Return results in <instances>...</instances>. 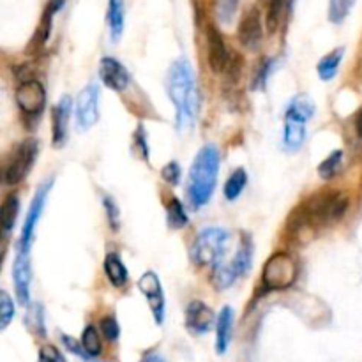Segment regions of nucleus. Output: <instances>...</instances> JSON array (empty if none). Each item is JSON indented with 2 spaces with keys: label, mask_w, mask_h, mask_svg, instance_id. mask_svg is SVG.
<instances>
[{
  "label": "nucleus",
  "mask_w": 362,
  "mask_h": 362,
  "mask_svg": "<svg viewBox=\"0 0 362 362\" xmlns=\"http://www.w3.org/2000/svg\"><path fill=\"white\" fill-rule=\"evenodd\" d=\"M235 272L232 271L230 264H219L214 267V272H212V283L218 290H226L237 281Z\"/></svg>",
  "instance_id": "29"
},
{
  "label": "nucleus",
  "mask_w": 362,
  "mask_h": 362,
  "mask_svg": "<svg viewBox=\"0 0 362 362\" xmlns=\"http://www.w3.org/2000/svg\"><path fill=\"white\" fill-rule=\"evenodd\" d=\"M99 327H101L103 336H105L108 341H117V339H119L120 327H119V324H117V320L113 317L103 318L101 324H99Z\"/></svg>",
  "instance_id": "35"
},
{
  "label": "nucleus",
  "mask_w": 362,
  "mask_h": 362,
  "mask_svg": "<svg viewBox=\"0 0 362 362\" xmlns=\"http://www.w3.org/2000/svg\"><path fill=\"white\" fill-rule=\"evenodd\" d=\"M315 115V103L308 95H296L285 112L283 144L288 151H299L306 141V124Z\"/></svg>",
  "instance_id": "4"
},
{
  "label": "nucleus",
  "mask_w": 362,
  "mask_h": 362,
  "mask_svg": "<svg viewBox=\"0 0 362 362\" xmlns=\"http://www.w3.org/2000/svg\"><path fill=\"white\" fill-rule=\"evenodd\" d=\"M264 2L265 9H267V28L271 34H274L279 27V21H281L285 0H264Z\"/></svg>",
  "instance_id": "32"
},
{
  "label": "nucleus",
  "mask_w": 362,
  "mask_h": 362,
  "mask_svg": "<svg viewBox=\"0 0 362 362\" xmlns=\"http://www.w3.org/2000/svg\"><path fill=\"white\" fill-rule=\"evenodd\" d=\"M207 60L214 73H223L230 67V53L223 41L221 32L216 27H207Z\"/></svg>",
  "instance_id": "14"
},
{
  "label": "nucleus",
  "mask_w": 362,
  "mask_h": 362,
  "mask_svg": "<svg viewBox=\"0 0 362 362\" xmlns=\"http://www.w3.org/2000/svg\"><path fill=\"white\" fill-rule=\"evenodd\" d=\"M14 317V304L7 292H0V329L6 331Z\"/></svg>",
  "instance_id": "34"
},
{
  "label": "nucleus",
  "mask_w": 362,
  "mask_h": 362,
  "mask_svg": "<svg viewBox=\"0 0 362 362\" xmlns=\"http://www.w3.org/2000/svg\"><path fill=\"white\" fill-rule=\"evenodd\" d=\"M271 66H272V60H265V62L262 64L260 71H258V76L255 78V83H253L255 88L262 87V85H264L265 81H267L269 73H271Z\"/></svg>",
  "instance_id": "39"
},
{
  "label": "nucleus",
  "mask_w": 362,
  "mask_h": 362,
  "mask_svg": "<svg viewBox=\"0 0 362 362\" xmlns=\"http://www.w3.org/2000/svg\"><path fill=\"white\" fill-rule=\"evenodd\" d=\"M168 95L175 105L177 127L180 131L191 129L198 115V90L193 66L184 57L177 59L170 67Z\"/></svg>",
  "instance_id": "2"
},
{
  "label": "nucleus",
  "mask_w": 362,
  "mask_h": 362,
  "mask_svg": "<svg viewBox=\"0 0 362 362\" xmlns=\"http://www.w3.org/2000/svg\"><path fill=\"white\" fill-rule=\"evenodd\" d=\"M71 108L73 103L71 98L64 95L59 103L55 105L52 112V138L53 147H62L67 140V127H69L71 119Z\"/></svg>",
  "instance_id": "16"
},
{
  "label": "nucleus",
  "mask_w": 362,
  "mask_h": 362,
  "mask_svg": "<svg viewBox=\"0 0 362 362\" xmlns=\"http://www.w3.org/2000/svg\"><path fill=\"white\" fill-rule=\"evenodd\" d=\"M62 341L66 343V346L71 350V352H74V354H76V356H83V354H81V350H80V346L76 345V341H74L73 338H67V336H62Z\"/></svg>",
  "instance_id": "40"
},
{
  "label": "nucleus",
  "mask_w": 362,
  "mask_h": 362,
  "mask_svg": "<svg viewBox=\"0 0 362 362\" xmlns=\"http://www.w3.org/2000/svg\"><path fill=\"white\" fill-rule=\"evenodd\" d=\"M166 219H168V226L173 230H180L187 225V214L184 211V205L180 200L172 198L166 207Z\"/></svg>",
  "instance_id": "27"
},
{
  "label": "nucleus",
  "mask_w": 362,
  "mask_h": 362,
  "mask_svg": "<svg viewBox=\"0 0 362 362\" xmlns=\"http://www.w3.org/2000/svg\"><path fill=\"white\" fill-rule=\"evenodd\" d=\"M16 105L27 115H39L46 105V90L41 81L23 80L16 88Z\"/></svg>",
  "instance_id": "9"
},
{
  "label": "nucleus",
  "mask_w": 362,
  "mask_h": 362,
  "mask_svg": "<svg viewBox=\"0 0 362 362\" xmlns=\"http://www.w3.org/2000/svg\"><path fill=\"white\" fill-rule=\"evenodd\" d=\"M239 41L244 48L247 49H258L262 45V37H264V27H262L260 11L257 7H251L246 14L243 16L239 25Z\"/></svg>",
  "instance_id": "12"
},
{
  "label": "nucleus",
  "mask_w": 362,
  "mask_h": 362,
  "mask_svg": "<svg viewBox=\"0 0 362 362\" xmlns=\"http://www.w3.org/2000/svg\"><path fill=\"white\" fill-rule=\"evenodd\" d=\"M103 205H105L106 209V216H108L110 226H112L113 230H117L119 228V221H120V212L119 209H117V204L110 197H105L103 198Z\"/></svg>",
  "instance_id": "36"
},
{
  "label": "nucleus",
  "mask_w": 362,
  "mask_h": 362,
  "mask_svg": "<svg viewBox=\"0 0 362 362\" xmlns=\"http://www.w3.org/2000/svg\"><path fill=\"white\" fill-rule=\"evenodd\" d=\"M99 119V87L95 83H88L80 92L76 101V122L78 129L87 131L98 122Z\"/></svg>",
  "instance_id": "10"
},
{
  "label": "nucleus",
  "mask_w": 362,
  "mask_h": 362,
  "mask_svg": "<svg viewBox=\"0 0 362 362\" xmlns=\"http://www.w3.org/2000/svg\"><path fill=\"white\" fill-rule=\"evenodd\" d=\"M138 288H140V292L144 293V297L147 299L148 308H151L156 324L161 325L163 320H165V293H163V286L158 274L152 271L145 272V274L138 279Z\"/></svg>",
  "instance_id": "11"
},
{
  "label": "nucleus",
  "mask_w": 362,
  "mask_h": 362,
  "mask_svg": "<svg viewBox=\"0 0 362 362\" xmlns=\"http://www.w3.org/2000/svg\"><path fill=\"white\" fill-rule=\"evenodd\" d=\"M246 184H247L246 170L237 168L235 172H233L232 175L228 177V180H226V184H225V198H226V200H230V202L237 200V198L240 197V193L244 191V187H246Z\"/></svg>",
  "instance_id": "25"
},
{
  "label": "nucleus",
  "mask_w": 362,
  "mask_h": 362,
  "mask_svg": "<svg viewBox=\"0 0 362 362\" xmlns=\"http://www.w3.org/2000/svg\"><path fill=\"white\" fill-rule=\"evenodd\" d=\"M105 274L108 278V281L113 286H117V288H120V286H124L129 281V272H127L126 265L120 260L119 255L115 253H110L105 258Z\"/></svg>",
  "instance_id": "22"
},
{
  "label": "nucleus",
  "mask_w": 362,
  "mask_h": 362,
  "mask_svg": "<svg viewBox=\"0 0 362 362\" xmlns=\"http://www.w3.org/2000/svg\"><path fill=\"white\" fill-rule=\"evenodd\" d=\"M99 78L108 88L115 92H122L129 87L131 74L126 67L113 57H105L99 62Z\"/></svg>",
  "instance_id": "13"
},
{
  "label": "nucleus",
  "mask_w": 362,
  "mask_h": 362,
  "mask_svg": "<svg viewBox=\"0 0 362 362\" xmlns=\"http://www.w3.org/2000/svg\"><path fill=\"white\" fill-rule=\"evenodd\" d=\"M354 6H356V0H331L329 2V20L332 23H341L349 16Z\"/></svg>",
  "instance_id": "31"
},
{
  "label": "nucleus",
  "mask_w": 362,
  "mask_h": 362,
  "mask_svg": "<svg viewBox=\"0 0 362 362\" xmlns=\"http://www.w3.org/2000/svg\"><path fill=\"white\" fill-rule=\"evenodd\" d=\"M356 131H357V134H359V136L362 138V108L356 117Z\"/></svg>",
  "instance_id": "42"
},
{
  "label": "nucleus",
  "mask_w": 362,
  "mask_h": 362,
  "mask_svg": "<svg viewBox=\"0 0 362 362\" xmlns=\"http://www.w3.org/2000/svg\"><path fill=\"white\" fill-rule=\"evenodd\" d=\"M233 332V311L232 308H223L216 322V350L219 356L226 354Z\"/></svg>",
  "instance_id": "19"
},
{
  "label": "nucleus",
  "mask_w": 362,
  "mask_h": 362,
  "mask_svg": "<svg viewBox=\"0 0 362 362\" xmlns=\"http://www.w3.org/2000/svg\"><path fill=\"white\" fill-rule=\"evenodd\" d=\"M81 349L87 356L98 357L101 354V339H99V332L94 325H87L81 334Z\"/></svg>",
  "instance_id": "28"
},
{
  "label": "nucleus",
  "mask_w": 362,
  "mask_h": 362,
  "mask_svg": "<svg viewBox=\"0 0 362 362\" xmlns=\"http://www.w3.org/2000/svg\"><path fill=\"white\" fill-rule=\"evenodd\" d=\"M35 158H37V141L35 140H25L14 151L13 158L9 159L4 172V180L7 186H14V184L21 182L30 172L32 165H34Z\"/></svg>",
  "instance_id": "8"
},
{
  "label": "nucleus",
  "mask_w": 362,
  "mask_h": 362,
  "mask_svg": "<svg viewBox=\"0 0 362 362\" xmlns=\"http://www.w3.org/2000/svg\"><path fill=\"white\" fill-rule=\"evenodd\" d=\"M341 163H343V151H332L324 161L318 165V175L320 179L324 180H331L334 179L336 175L341 170Z\"/></svg>",
  "instance_id": "26"
},
{
  "label": "nucleus",
  "mask_w": 362,
  "mask_h": 362,
  "mask_svg": "<svg viewBox=\"0 0 362 362\" xmlns=\"http://www.w3.org/2000/svg\"><path fill=\"white\" fill-rule=\"evenodd\" d=\"M219 175V151L216 145H205L194 156L187 175V200L191 207L202 209L214 193Z\"/></svg>",
  "instance_id": "3"
},
{
  "label": "nucleus",
  "mask_w": 362,
  "mask_h": 362,
  "mask_svg": "<svg viewBox=\"0 0 362 362\" xmlns=\"http://www.w3.org/2000/svg\"><path fill=\"white\" fill-rule=\"evenodd\" d=\"M64 2L66 0H48L45 7V13H42L41 21H39L37 28L34 32V37L30 41V49L32 52H41L45 48L46 41L49 37V32H52V25H53V16L62 9Z\"/></svg>",
  "instance_id": "18"
},
{
  "label": "nucleus",
  "mask_w": 362,
  "mask_h": 362,
  "mask_svg": "<svg viewBox=\"0 0 362 362\" xmlns=\"http://www.w3.org/2000/svg\"><path fill=\"white\" fill-rule=\"evenodd\" d=\"M161 175H163V179L166 180V182L172 184V186H175V184H179V180H180V166L177 165L175 161L168 163V165L163 168Z\"/></svg>",
  "instance_id": "37"
},
{
  "label": "nucleus",
  "mask_w": 362,
  "mask_h": 362,
  "mask_svg": "<svg viewBox=\"0 0 362 362\" xmlns=\"http://www.w3.org/2000/svg\"><path fill=\"white\" fill-rule=\"evenodd\" d=\"M18 212H20V200L16 194H7L0 207V226H2L4 233H9L14 228Z\"/></svg>",
  "instance_id": "23"
},
{
  "label": "nucleus",
  "mask_w": 362,
  "mask_h": 362,
  "mask_svg": "<svg viewBox=\"0 0 362 362\" xmlns=\"http://www.w3.org/2000/svg\"><path fill=\"white\" fill-rule=\"evenodd\" d=\"M240 0H216V16L219 23L230 25L239 11Z\"/></svg>",
  "instance_id": "30"
},
{
  "label": "nucleus",
  "mask_w": 362,
  "mask_h": 362,
  "mask_svg": "<svg viewBox=\"0 0 362 362\" xmlns=\"http://www.w3.org/2000/svg\"><path fill=\"white\" fill-rule=\"evenodd\" d=\"M140 362H166V361L163 359L161 356H158V354H148V356H145Z\"/></svg>",
  "instance_id": "41"
},
{
  "label": "nucleus",
  "mask_w": 362,
  "mask_h": 362,
  "mask_svg": "<svg viewBox=\"0 0 362 362\" xmlns=\"http://www.w3.org/2000/svg\"><path fill=\"white\" fill-rule=\"evenodd\" d=\"M106 23H108L110 41L119 42L124 32V0H110L106 11Z\"/></svg>",
  "instance_id": "20"
},
{
  "label": "nucleus",
  "mask_w": 362,
  "mask_h": 362,
  "mask_svg": "<svg viewBox=\"0 0 362 362\" xmlns=\"http://www.w3.org/2000/svg\"><path fill=\"white\" fill-rule=\"evenodd\" d=\"M39 362H66V359L55 346L46 345L39 350Z\"/></svg>",
  "instance_id": "38"
},
{
  "label": "nucleus",
  "mask_w": 362,
  "mask_h": 362,
  "mask_svg": "<svg viewBox=\"0 0 362 362\" xmlns=\"http://www.w3.org/2000/svg\"><path fill=\"white\" fill-rule=\"evenodd\" d=\"M297 278V264L292 255L278 253L272 255L264 265L262 271V281L267 290H285L293 285Z\"/></svg>",
  "instance_id": "6"
},
{
  "label": "nucleus",
  "mask_w": 362,
  "mask_h": 362,
  "mask_svg": "<svg viewBox=\"0 0 362 362\" xmlns=\"http://www.w3.org/2000/svg\"><path fill=\"white\" fill-rule=\"evenodd\" d=\"M343 53H345V49L336 48V49H332L331 53H327V55H325L324 59L318 62L317 71H318V76H320V80L331 81L332 78L336 76V73H338V69H339V64H341V60H343Z\"/></svg>",
  "instance_id": "24"
},
{
  "label": "nucleus",
  "mask_w": 362,
  "mask_h": 362,
  "mask_svg": "<svg viewBox=\"0 0 362 362\" xmlns=\"http://www.w3.org/2000/svg\"><path fill=\"white\" fill-rule=\"evenodd\" d=\"M230 233L219 226L205 228L194 237L191 244V260L200 267H212L221 264L228 247Z\"/></svg>",
  "instance_id": "5"
},
{
  "label": "nucleus",
  "mask_w": 362,
  "mask_h": 362,
  "mask_svg": "<svg viewBox=\"0 0 362 362\" xmlns=\"http://www.w3.org/2000/svg\"><path fill=\"white\" fill-rule=\"evenodd\" d=\"M349 209V198L345 193L339 191H327V193H317L304 200L299 207L290 216V228L299 230H320L345 216Z\"/></svg>",
  "instance_id": "1"
},
{
  "label": "nucleus",
  "mask_w": 362,
  "mask_h": 362,
  "mask_svg": "<svg viewBox=\"0 0 362 362\" xmlns=\"http://www.w3.org/2000/svg\"><path fill=\"white\" fill-rule=\"evenodd\" d=\"M52 186H53V179H48L37 187V191H35L34 198H32L30 202V207H28L27 218H25L23 228H21L20 240H18V246H16L18 253L30 255L32 243H34L35 226H37V221L41 219L42 212H45L46 200H48V194H49V189H52Z\"/></svg>",
  "instance_id": "7"
},
{
  "label": "nucleus",
  "mask_w": 362,
  "mask_h": 362,
  "mask_svg": "<svg viewBox=\"0 0 362 362\" xmlns=\"http://www.w3.org/2000/svg\"><path fill=\"white\" fill-rule=\"evenodd\" d=\"M251 262H253V243H251L250 235H246L240 240V246L233 260L230 262V267L235 272L237 278H244L250 272Z\"/></svg>",
  "instance_id": "21"
},
{
  "label": "nucleus",
  "mask_w": 362,
  "mask_h": 362,
  "mask_svg": "<svg viewBox=\"0 0 362 362\" xmlns=\"http://www.w3.org/2000/svg\"><path fill=\"white\" fill-rule=\"evenodd\" d=\"M30 258H28V255L16 253V260H14L13 265V279L16 297L23 306H27L28 299H30Z\"/></svg>",
  "instance_id": "17"
},
{
  "label": "nucleus",
  "mask_w": 362,
  "mask_h": 362,
  "mask_svg": "<svg viewBox=\"0 0 362 362\" xmlns=\"http://www.w3.org/2000/svg\"><path fill=\"white\" fill-rule=\"evenodd\" d=\"M27 325L30 327V331H34L35 334L39 336H46V329H45V317H42V310L41 306H32L28 308L27 311Z\"/></svg>",
  "instance_id": "33"
},
{
  "label": "nucleus",
  "mask_w": 362,
  "mask_h": 362,
  "mask_svg": "<svg viewBox=\"0 0 362 362\" xmlns=\"http://www.w3.org/2000/svg\"><path fill=\"white\" fill-rule=\"evenodd\" d=\"M214 322L216 315L207 304L200 303V300H193V303L186 308V327L191 334H207L212 329V325H214Z\"/></svg>",
  "instance_id": "15"
}]
</instances>
